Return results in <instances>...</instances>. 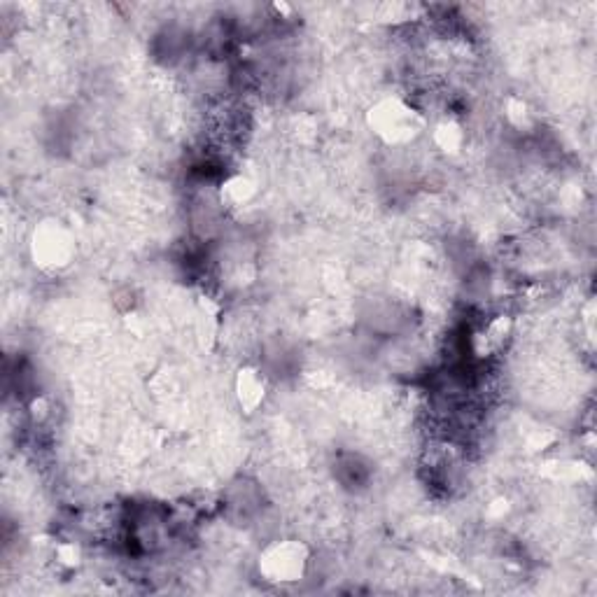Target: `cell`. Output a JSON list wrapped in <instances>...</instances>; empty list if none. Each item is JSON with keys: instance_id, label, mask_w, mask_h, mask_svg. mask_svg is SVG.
Returning a JSON list of instances; mask_svg holds the SVG:
<instances>
[{"instance_id": "cell-1", "label": "cell", "mask_w": 597, "mask_h": 597, "mask_svg": "<svg viewBox=\"0 0 597 597\" xmlns=\"http://www.w3.org/2000/svg\"><path fill=\"white\" fill-rule=\"evenodd\" d=\"M304 553L294 544H278L264 556V570L271 581H297L304 572Z\"/></svg>"}]
</instances>
